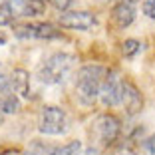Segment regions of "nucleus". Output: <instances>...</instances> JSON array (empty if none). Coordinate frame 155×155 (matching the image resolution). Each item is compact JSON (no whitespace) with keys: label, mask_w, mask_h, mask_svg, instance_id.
Wrapping results in <instances>:
<instances>
[{"label":"nucleus","mask_w":155,"mask_h":155,"mask_svg":"<svg viewBox=\"0 0 155 155\" xmlns=\"http://www.w3.org/2000/svg\"><path fill=\"white\" fill-rule=\"evenodd\" d=\"M105 74H107V68H104L100 64H86L76 72V76H74V90H76L78 100L84 105H91L97 101L100 87H101Z\"/></svg>","instance_id":"f257e3e1"},{"label":"nucleus","mask_w":155,"mask_h":155,"mask_svg":"<svg viewBox=\"0 0 155 155\" xmlns=\"http://www.w3.org/2000/svg\"><path fill=\"white\" fill-rule=\"evenodd\" d=\"M78 58L68 52H54L38 68V80L46 86H60L74 74Z\"/></svg>","instance_id":"f03ea898"},{"label":"nucleus","mask_w":155,"mask_h":155,"mask_svg":"<svg viewBox=\"0 0 155 155\" xmlns=\"http://www.w3.org/2000/svg\"><path fill=\"white\" fill-rule=\"evenodd\" d=\"M68 114L64 107L60 105H44L40 111V123H38V131L42 135H64L68 131Z\"/></svg>","instance_id":"7ed1b4c3"},{"label":"nucleus","mask_w":155,"mask_h":155,"mask_svg":"<svg viewBox=\"0 0 155 155\" xmlns=\"http://www.w3.org/2000/svg\"><path fill=\"white\" fill-rule=\"evenodd\" d=\"M94 133H96V141L101 147H111L119 141L121 137V121L114 114H100L94 121Z\"/></svg>","instance_id":"20e7f679"},{"label":"nucleus","mask_w":155,"mask_h":155,"mask_svg":"<svg viewBox=\"0 0 155 155\" xmlns=\"http://www.w3.org/2000/svg\"><path fill=\"white\" fill-rule=\"evenodd\" d=\"M14 36L20 40H56L62 38V30L52 22H22L14 24Z\"/></svg>","instance_id":"39448f33"},{"label":"nucleus","mask_w":155,"mask_h":155,"mask_svg":"<svg viewBox=\"0 0 155 155\" xmlns=\"http://www.w3.org/2000/svg\"><path fill=\"white\" fill-rule=\"evenodd\" d=\"M58 24L70 30H80L87 32L97 26V16L90 10H66L58 16Z\"/></svg>","instance_id":"423d86ee"},{"label":"nucleus","mask_w":155,"mask_h":155,"mask_svg":"<svg viewBox=\"0 0 155 155\" xmlns=\"http://www.w3.org/2000/svg\"><path fill=\"white\" fill-rule=\"evenodd\" d=\"M121 80L123 78L119 74L107 70L104 82H101V87H100V96H97L101 105H105V107H117V105H121Z\"/></svg>","instance_id":"0eeeda50"},{"label":"nucleus","mask_w":155,"mask_h":155,"mask_svg":"<svg viewBox=\"0 0 155 155\" xmlns=\"http://www.w3.org/2000/svg\"><path fill=\"white\" fill-rule=\"evenodd\" d=\"M121 107L127 117H135L143 110V94L129 78L121 80Z\"/></svg>","instance_id":"6e6552de"},{"label":"nucleus","mask_w":155,"mask_h":155,"mask_svg":"<svg viewBox=\"0 0 155 155\" xmlns=\"http://www.w3.org/2000/svg\"><path fill=\"white\" fill-rule=\"evenodd\" d=\"M14 18H36L46 12V0H6Z\"/></svg>","instance_id":"1a4fd4ad"},{"label":"nucleus","mask_w":155,"mask_h":155,"mask_svg":"<svg viewBox=\"0 0 155 155\" xmlns=\"http://www.w3.org/2000/svg\"><path fill=\"white\" fill-rule=\"evenodd\" d=\"M135 14H137L135 0H115L114 8H111V22L115 28L123 30V28L133 24Z\"/></svg>","instance_id":"9d476101"},{"label":"nucleus","mask_w":155,"mask_h":155,"mask_svg":"<svg viewBox=\"0 0 155 155\" xmlns=\"http://www.w3.org/2000/svg\"><path fill=\"white\" fill-rule=\"evenodd\" d=\"M10 87L18 97H30V74L24 68H14L10 74Z\"/></svg>","instance_id":"9b49d317"},{"label":"nucleus","mask_w":155,"mask_h":155,"mask_svg":"<svg viewBox=\"0 0 155 155\" xmlns=\"http://www.w3.org/2000/svg\"><path fill=\"white\" fill-rule=\"evenodd\" d=\"M2 100V111L4 114H18L20 111V97L14 94V91H6L0 96Z\"/></svg>","instance_id":"f8f14e48"},{"label":"nucleus","mask_w":155,"mask_h":155,"mask_svg":"<svg viewBox=\"0 0 155 155\" xmlns=\"http://www.w3.org/2000/svg\"><path fill=\"white\" fill-rule=\"evenodd\" d=\"M141 52V42L135 40V38H127V40L121 42V54L125 58H135L137 54Z\"/></svg>","instance_id":"ddd939ff"},{"label":"nucleus","mask_w":155,"mask_h":155,"mask_svg":"<svg viewBox=\"0 0 155 155\" xmlns=\"http://www.w3.org/2000/svg\"><path fill=\"white\" fill-rule=\"evenodd\" d=\"M70 155H97V151L90 145H84L82 141H70L68 143Z\"/></svg>","instance_id":"4468645a"},{"label":"nucleus","mask_w":155,"mask_h":155,"mask_svg":"<svg viewBox=\"0 0 155 155\" xmlns=\"http://www.w3.org/2000/svg\"><path fill=\"white\" fill-rule=\"evenodd\" d=\"M14 24V14L10 12L6 0H0V26H10Z\"/></svg>","instance_id":"2eb2a0df"},{"label":"nucleus","mask_w":155,"mask_h":155,"mask_svg":"<svg viewBox=\"0 0 155 155\" xmlns=\"http://www.w3.org/2000/svg\"><path fill=\"white\" fill-rule=\"evenodd\" d=\"M141 12L145 14L149 20H153V22H155V0H143Z\"/></svg>","instance_id":"dca6fc26"},{"label":"nucleus","mask_w":155,"mask_h":155,"mask_svg":"<svg viewBox=\"0 0 155 155\" xmlns=\"http://www.w3.org/2000/svg\"><path fill=\"white\" fill-rule=\"evenodd\" d=\"M141 147H143V153L145 155H155V133L143 139Z\"/></svg>","instance_id":"f3484780"},{"label":"nucleus","mask_w":155,"mask_h":155,"mask_svg":"<svg viewBox=\"0 0 155 155\" xmlns=\"http://www.w3.org/2000/svg\"><path fill=\"white\" fill-rule=\"evenodd\" d=\"M48 2H50L58 12H66V10H70V6L74 4V0H48Z\"/></svg>","instance_id":"a211bd4d"},{"label":"nucleus","mask_w":155,"mask_h":155,"mask_svg":"<svg viewBox=\"0 0 155 155\" xmlns=\"http://www.w3.org/2000/svg\"><path fill=\"white\" fill-rule=\"evenodd\" d=\"M6 40H8V38H6V34L2 32V30H0V46H2V44H6Z\"/></svg>","instance_id":"6ab92c4d"},{"label":"nucleus","mask_w":155,"mask_h":155,"mask_svg":"<svg viewBox=\"0 0 155 155\" xmlns=\"http://www.w3.org/2000/svg\"><path fill=\"white\" fill-rule=\"evenodd\" d=\"M22 155H36V153H34V151H30V149H28L26 153H22Z\"/></svg>","instance_id":"aec40b11"},{"label":"nucleus","mask_w":155,"mask_h":155,"mask_svg":"<svg viewBox=\"0 0 155 155\" xmlns=\"http://www.w3.org/2000/svg\"><path fill=\"white\" fill-rule=\"evenodd\" d=\"M0 114H2V100H0Z\"/></svg>","instance_id":"412c9836"}]
</instances>
